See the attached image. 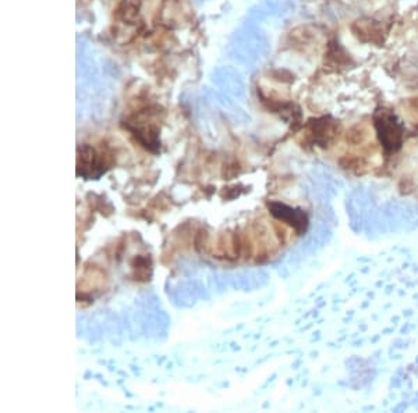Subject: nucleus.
Returning a JSON list of instances; mask_svg holds the SVG:
<instances>
[{"label":"nucleus","instance_id":"7ed1b4c3","mask_svg":"<svg viewBox=\"0 0 418 413\" xmlns=\"http://www.w3.org/2000/svg\"><path fill=\"white\" fill-rule=\"evenodd\" d=\"M351 31L358 38V41L366 43L382 45L385 41V31L382 24L373 19L357 20L351 25Z\"/></svg>","mask_w":418,"mask_h":413},{"label":"nucleus","instance_id":"f03ea898","mask_svg":"<svg viewBox=\"0 0 418 413\" xmlns=\"http://www.w3.org/2000/svg\"><path fill=\"white\" fill-rule=\"evenodd\" d=\"M113 166L112 155L91 145H81L77 149V175L85 180H98Z\"/></svg>","mask_w":418,"mask_h":413},{"label":"nucleus","instance_id":"f257e3e1","mask_svg":"<svg viewBox=\"0 0 418 413\" xmlns=\"http://www.w3.org/2000/svg\"><path fill=\"white\" fill-rule=\"evenodd\" d=\"M373 122L382 155L385 157L396 155L404 144V126L397 115L388 109H379L375 111Z\"/></svg>","mask_w":418,"mask_h":413},{"label":"nucleus","instance_id":"20e7f679","mask_svg":"<svg viewBox=\"0 0 418 413\" xmlns=\"http://www.w3.org/2000/svg\"><path fill=\"white\" fill-rule=\"evenodd\" d=\"M326 62L333 67H347L351 65L350 54L340 46L339 42L332 41L328 46Z\"/></svg>","mask_w":418,"mask_h":413}]
</instances>
